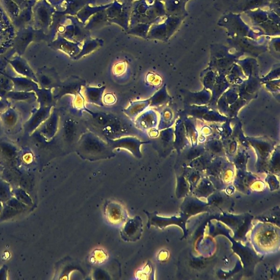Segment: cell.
I'll return each instance as SVG.
<instances>
[{
	"label": "cell",
	"instance_id": "6da1fadb",
	"mask_svg": "<svg viewBox=\"0 0 280 280\" xmlns=\"http://www.w3.org/2000/svg\"><path fill=\"white\" fill-rule=\"evenodd\" d=\"M79 152L86 158H103L110 156L111 147L95 135L89 133L82 136L79 142Z\"/></svg>",
	"mask_w": 280,
	"mask_h": 280
},
{
	"label": "cell",
	"instance_id": "52a82bcc",
	"mask_svg": "<svg viewBox=\"0 0 280 280\" xmlns=\"http://www.w3.org/2000/svg\"><path fill=\"white\" fill-rule=\"evenodd\" d=\"M89 0H69L66 13L74 15L81 10L83 7L88 4Z\"/></svg>",
	"mask_w": 280,
	"mask_h": 280
},
{
	"label": "cell",
	"instance_id": "30bf717a",
	"mask_svg": "<svg viewBox=\"0 0 280 280\" xmlns=\"http://www.w3.org/2000/svg\"><path fill=\"white\" fill-rule=\"evenodd\" d=\"M147 25L143 23L138 24L132 27L131 30H129V33L145 37L147 30Z\"/></svg>",
	"mask_w": 280,
	"mask_h": 280
},
{
	"label": "cell",
	"instance_id": "7a4b0ae2",
	"mask_svg": "<svg viewBox=\"0 0 280 280\" xmlns=\"http://www.w3.org/2000/svg\"><path fill=\"white\" fill-rule=\"evenodd\" d=\"M108 144L111 148H124L130 151L136 157H142L140 146L143 142L134 138H124L117 139H108Z\"/></svg>",
	"mask_w": 280,
	"mask_h": 280
},
{
	"label": "cell",
	"instance_id": "5b68a950",
	"mask_svg": "<svg viewBox=\"0 0 280 280\" xmlns=\"http://www.w3.org/2000/svg\"><path fill=\"white\" fill-rule=\"evenodd\" d=\"M106 10L95 13L85 27L86 29L88 30L98 29L108 23L109 21Z\"/></svg>",
	"mask_w": 280,
	"mask_h": 280
},
{
	"label": "cell",
	"instance_id": "8992f818",
	"mask_svg": "<svg viewBox=\"0 0 280 280\" xmlns=\"http://www.w3.org/2000/svg\"><path fill=\"white\" fill-rule=\"evenodd\" d=\"M110 5L111 4L104 6L92 7L89 6V4H87L78 13V17L81 20L82 23H85L92 15L108 9Z\"/></svg>",
	"mask_w": 280,
	"mask_h": 280
},
{
	"label": "cell",
	"instance_id": "9c48e42d",
	"mask_svg": "<svg viewBox=\"0 0 280 280\" xmlns=\"http://www.w3.org/2000/svg\"><path fill=\"white\" fill-rule=\"evenodd\" d=\"M102 44L101 41L99 40H87L84 45H83L82 50L78 55V57L81 58L82 56L89 54L90 52L94 49L99 47Z\"/></svg>",
	"mask_w": 280,
	"mask_h": 280
},
{
	"label": "cell",
	"instance_id": "ba28073f",
	"mask_svg": "<svg viewBox=\"0 0 280 280\" xmlns=\"http://www.w3.org/2000/svg\"><path fill=\"white\" fill-rule=\"evenodd\" d=\"M104 92V88L94 89L88 88L87 89L86 96L87 99L92 103L100 105L102 104L101 96Z\"/></svg>",
	"mask_w": 280,
	"mask_h": 280
},
{
	"label": "cell",
	"instance_id": "3957f363",
	"mask_svg": "<svg viewBox=\"0 0 280 280\" xmlns=\"http://www.w3.org/2000/svg\"><path fill=\"white\" fill-rule=\"evenodd\" d=\"M105 215L112 224H119L125 221L127 214L124 208L116 202H109L105 207Z\"/></svg>",
	"mask_w": 280,
	"mask_h": 280
},
{
	"label": "cell",
	"instance_id": "277c9868",
	"mask_svg": "<svg viewBox=\"0 0 280 280\" xmlns=\"http://www.w3.org/2000/svg\"><path fill=\"white\" fill-rule=\"evenodd\" d=\"M142 233V224L141 218L136 216L131 219L124 225L121 231V236L124 240L135 241L140 239Z\"/></svg>",
	"mask_w": 280,
	"mask_h": 280
}]
</instances>
